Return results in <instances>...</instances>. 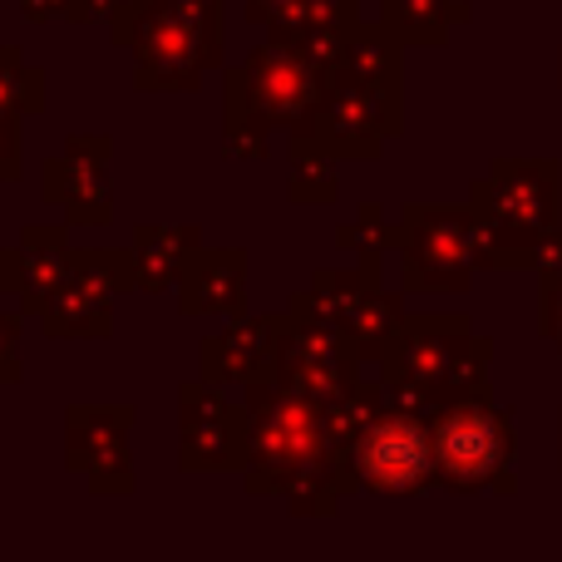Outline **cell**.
Listing matches in <instances>:
<instances>
[{
  "instance_id": "7a4b0ae2",
  "label": "cell",
  "mask_w": 562,
  "mask_h": 562,
  "mask_svg": "<svg viewBox=\"0 0 562 562\" xmlns=\"http://www.w3.org/2000/svg\"><path fill=\"white\" fill-rule=\"evenodd\" d=\"M429 459H435L429 439L405 419H385L360 439V474H366L370 488H385V494L419 488L429 474Z\"/></svg>"
},
{
  "instance_id": "6da1fadb",
  "label": "cell",
  "mask_w": 562,
  "mask_h": 562,
  "mask_svg": "<svg viewBox=\"0 0 562 562\" xmlns=\"http://www.w3.org/2000/svg\"><path fill=\"white\" fill-rule=\"evenodd\" d=\"M435 459L445 469V479H454L459 488H479L484 479H494L508 459V435L494 415L484 409H459L439 425L435 435Z\"/></svg>"
}]
</instances>
